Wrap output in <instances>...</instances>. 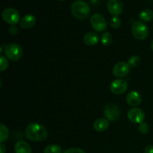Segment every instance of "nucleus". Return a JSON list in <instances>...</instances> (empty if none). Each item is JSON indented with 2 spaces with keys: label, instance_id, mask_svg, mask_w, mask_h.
<instances>
[{
  "label": "nucleus",
  "instance_id": "b1692460",
  "mask_svg": "<svg viewBox=\"0 0 153 153\" xmlns=\"http://www.w3.org/2000/svg\"><path fill=\"white\" fill-rule=\"evenodd\" d=\"M138 130L142 134H147L149 131V126L146 123H141L138 126Z\"/></svg>",
  "mask_w": 153,
  "mask_h": 153
},
{
  "label": "nucleus",
  "instance_id": "5701e85b",
  "mask_svg": "<svg viewBox=\"0 0 153 153\" xmlns=\"http://www.w3.org/2000/svg\"><path fill=\"white\" fill-rule=\"evenodd\" d=\"M8 67V61H7L6 57L0 56V70L1 71H4Z\"/></svg>",
  "mask_w": 153,
  "mask_h": 153
},
{
  "label": "nucleus",
  "instance_id": "f257e3e1",
  "mask_svg": "<svg viewBox=\"0 0 153 153\" xmlns=\"http://www.w3.org/2000/svg\"><path fill=\"white\" fill-rule=\"evenodd\" d=\"M25 135L27 138L31 141H43L47 138L48 131L41 124L31 123L27 126Z\"/></svg>",
  "mask_w": 153,
  "mask_h": 153
},
{
  "label": "nucleus",
  "instance_id": "4be33fe9",
  "mask_svg": "<svg viewBox=\"0 0 153 153\" xmlns=\"http://www.w3.org/2000/svg\"><path fill=\"white\" fill-rule=\"evenodd\" d=\"M121 20L118 16H114L110 19V25L113 28H118L120 26Z\"/></svg>",
  "mask_w": 153,
  "mask_h": 153
},
{
  "label": "nucleus",
  "instance_id": "423d86ee",
  "mask_svg": "<svg viewBox=\"0 0 153 153\" xmlns=\"http://www.w3.org/2000/svg\"><path fill=\"white\" fill-rule=\"evenodd\" d=\"M91 24L93 28L98 32L104 31L107 28V22L104 16L100 13H95L91 16Z\"/></svg>",
  "mask_w": 153,
  "mask_h": 153
},
{
  "label": "nucleus",
  "instance_id": "393cba45",
  "mask_svg": "<svg viewBox=\"0 0 153 153\" xmlns=\"http://www.w3.org/2000/svg\"><path fill=\"white\" fill-rule=\"evenodd\" d=\"M63 153H85V152L80 148H70Z\"/></svg>",
  "mask_w": 153,
  "mask_h": 153
},
{
  "label": "nucleus",
  "instance_id": "aec40b11",
  "mask_svg": "<svg viewBox=\"0 0 153 153\" xmlns=\"http://www.w3.org/2000/svg\"><path fill=\"white\" fill-rule=\"evenodd\" d=\"M44 153H61V148L56 144L49 145L44 149Z\"/></svg>",
  "mask_w": 153,
  "mask_h": 153
},
{
  "label": "nucleus",
  "instance_id": "bb28decb",
  "mask_svg": "<svg viewBox=\"0 0 153 153\" xmlns=\"http://www.w3.org/2000/svg\"><path fill=\"white\" fill-rule=\"evenodd\" d=\"M145 153H153V146L152 145H149L145 148Z\"/></svg>",
  "mask_w": 153,
  "mask_h": 153
},
{
  "label": "nucleus",
  "instance_id": "7ed1b4c3",
  "mask_svg": "<svg viewBox=\"0 0 153 153\" xmlns=\"http://www.w3.org/2000/svg\"><path fill=\"white\" fill-rule=\"evenodd\" d=\"M4 54L9 60L16 61L22 56V49L17 43H10L4 46Z\"/></svg>",
  "mask_w": 153,
  "mask_h": 153
},
{
  "label": "nucleus",
  "instance_id": "2eb2a0df",
  "mask_svg": "<svg viewBox=\"0 0 153 153\" xmlns=\"http://www.w3.org/2000/svg\"><path fill=\"white\" fill-rule=\"evenodd\" d=\"M15 153H31V148L27 142L19 140L14 146Z\"/></svg>",
  "mask_w": 153,
  "mask_h": 153
},
{
  "label": "nucleus",
  "instance_id": "6ab92c4d",
  "mask_svg": "<svg viewBox=\"0 0 153 153\" xmlns=\"http://www.w3.org/2000/svg\"><path fill=\"white\" fill-rule=\"evenodd\" d=\"M101 43L104 46H108L112 43V36L109 32L103 33L101 37Z\"/></svg>",
  "mask_w": 153,
  "mask_h": 153
},
{
  "label": "nucleus",
  "instance_id": "a878e982",
  "mask_svg": "<svg viewBox=\"0 0 153 153\" xmlns=\"http://www.w3.org/2000/svg\"><path fill=\"white\" fill-rule=\"evenodd\" d=\"M9 32H10V34H12V35H16L18 32L17 28H16V26H14V25H12V26H10V28H9Z\"/></svg>",
  "mask_w": 153,
  "mask_h": 153
},
{
  "label": "nucleus",
  "instance_id": "412c9836",
  "mask_svg": "<svg viewBox=\"0 0 153 153\" xmlns=\"http://www.w3.org/2000/svg\"><path fill=\"white\" fill-rule=\"evenodd\" d=\"M140 62V58L137 55L130 57L128 61V64L131 67H136L139 65Z\"/></svg>",
  "mask_w": 153,
  "mask_h": 153
},
{
  "label": "nucleus",
  "instance_id": "6e6552de",
  "mask_svg": "<svg viewBox=\"0 0 153 153\" xmlns=\"http://www.w3.org/2000/svg\"><path fill=\"white\" fill-rule=\"evenodd\" d=\"M128 88V83L125 79H119L113 81L111 84V91L115 95H120L125 93Z\"/></svg>",
  "mask_w": 153,
  "mask_h": 153
},
{
  "label": "nucleus",
  "instance_id": "39448f33",
  "mask_svg": "<svg viewBox=\"0 0 153 153\" xmlns=\"http://www.w3.org/2000/svg\"><path fill=\"white\" fill-rule=\"evenodd\" d=\"M2 18L5 22L14 25L19 21V13L16 9L7 7L3 10Z\"/></svg>",
  "mask_w": 153,
  "mask_h": 153
},
{
  "label": "nucleus",
  "instance_id": "f3484780",
  "mask_svg": "<svg viewBox=\"0 0 153 153\" xmlns=\"http://www.w3.org/2000/svg\"><path fill=\"white\" fill-rule=\"evenodd\" d=\"M139 19L143 22H149L153 19V11L149 9L142 10L139 14Z\"/></svg>",
  "mask_w": 153,
  "mask_h": 153
},
{
  "label": "nucleus",
  "instance_id": "dca6fc26",
  "mask_svg": "<svg viewBox=\"0 0 153 153\" xmlns=\"http://www.w3.org/2000/svg\"><path fill=\"white\" fill-rule=\"evenodd\" d=\"M109 122L107 119H103V118H99L94 123V129L99 132L104 131L108 128Z\"/></svg>",
  "mask_w": 153,
  "mask_h": 153
},
{
  "label": "nucleus",
  "instance_id": "9b49d317",
  "mask_svg": "<svg viewBox=\"0 0 153 153\" xmlns=\"http://www.w3.org/2000/svg\"><path fill=\"white\" fill-rule=\"evenodd\" d=\"M107 8L113 16H118L123 10V4L120 0H109L107 4Z\"/></svg>",
  "mask_w": 153,
  "mask_h": 153
},
{
  "label": "nucleus",
  "instance_id": "ddd939ff",
  "mask_svg": "<svg viewBox=\"0 0 153 153\" xmlns=\"http://www.w3.org/2000/svg\"><path fill=\"white\" fill-rule=\"evenodd\" d=\"M83 40L84 43L88 46H94L100 41V36L96 32L90 31V32L85 34V35L84 36Z\"/></svg>",
  "mask_w": 153,
  "mask_h": 153
},
{
  "label": "nucleus",
  "instance_id": "c85d7f7f",
  "mask_svg": "<svg viewBox=\"0 0 153 153\" xmlns=\"http://www.w3.org/2000/svg\"><path fill=\"white\" fill-rule=\"evenodd\" d=\"M151 49H152V50L153 51V40L152 41V43H151Z\"/></svg>",
  "mask_w": 153,
  "mask_h": 153
},
{
  "label": "nucleus",
  "instance_id": "c756f323",
  "mask_svg": "<svg viewBox=\"0 0 153 153\" xmlns=\"http://www.w3.org/2000/svg\"><path fill=\"white\" fill-rule=\"evenodd\" d=\"M59 1H64V0H59Z\"/></svg>",
  "mask_w": 153,
  "mask_h": 153
},
{
  "label": "nucleus",
  "instance_id": "9d476101",
  "mask_svg": "<svg viewBox=\"0 0 153 153\" xmlns=\"http://www.w3.org/2000/svg\"><path fill=\"white\" fill-rule=\"evenodd\" d=\"M130 70V66L126 62L117 63L113 67V74L117 78H123L128 74Z\"/></svg>",
  "mask_w": 153,
  "mask_h": 153
},
{
  "label": "nucleus",
  "instance_id": "0eeeda50",
  "mask_svg": "<svg viewBox=\"0 0 153 153\" xmlns=\"http://www.w3.org/2000/svg\"><path fill=\"white\" fill-rule=\"evenodd\" d=\"M104 114L108 120L116 121L120 116V111L116 104L109 103L105 107Z\"/></svg>",
  "mask_w": 153,
  "mask_h": 153
},
{
  "label": "nucleus",
  "instance_id": "f03ea898",
  "mask_svg": "<svg viewBox=\"0 0 153 153\" xmlns=\"http://www.w3.org/2000/svg\"><path fill=\"white\" fill-rule=\"evenodd\" d=\"M71 12L75 17L80 20H83L88 17L91 13V9L86 2L78 0L72 4Z\"/></svg>",
  "mask_w": 153,
  "mask_h": 153
},
{
  "label": "nucleus",
  "instance_id": "cd10ccee",
  "mask_svg": "<svg viewBox=\"0 0 153 153\" xmlns=\"http://www.w3.org/2000/svg\"><path fill=\"white\" fill-rule=\"evenodd\" d=\"M6 152V146L3 144V143H1L0 144V153H5Z\"/></svg>",
  "mask_w": 153,
  "mask_h": 153
},
{
  "label": "nucleus",
  "instance_id": "20e7f679",
  "mask_svg": "<svg viewBox=\"0 0 153 153\" xmlns=\"http://www.w3.org/2000/svg\"><path fill=\"white\" fill-rule=\"evenodd\" d=\"M131 32L134 38L138 40H143L148 37L149 29L145 23L141 21H136L131 27Z\"/></svg>",
  "mask_w": 153,
  "mask_h": 153
},
{
  "label": "nucleus",
  "instance_id": "4468645a",
  "mask_svg": "<svg viewBox=\"0 0 153 153\" xmlns=\"http://www.w3.org/2000/svg\"><path fill=\"white\" fill-rule=\"evenodd\" d=\"M36 18L34 17V16L31 14H27L21 19V20L19 21V25H20V26L22 28L28 29V28H30L32 26H34Z\"/></svg>",
  "mask_w": 153,
  "mask_h": 153
},
{
  "label": "nucleus",
  "instance_id": "1a4fd4ad",
  "mask_svg": "<svg viewBox=\"0 0 153 153\" xmlns=\"http://www.w3.org/2000/svg\"><path fill=\"white\" fill-rule=\"evenodd\" d=\"M128 119L131 123L135 124H140L143 122L145 118V114L141 109L138 108H132L127 114Z\"/></svg>",
  "mask_w": 153,
  "mask_h": 153
},
{
  "label": "nucleus",
  "instance_id": "a211bd4d",
  "mask_svg": "<svg viewBox=\"0 0 153 153\" xmlns=\"http://www.w3.org/2000/svg\"><path fill=\"white\" fill-rule=\"evenodd\" d=\"M9 136V131L8 128L6 126L1 123L0 125V142L4 143L7 139Z\"/></svg>",
  "mask_w": 153,
  "mask_h": 153
},
{
  "label": "nucleus",
  "instance_id": "f8f14e48",
  "mask_svg": "<svg viewBox=\"0 0 153 153\" xmlns=\"http://www.w3.org/2000/svg\"><path fill=\"white\" fill-rule=\"evenodd\" d=\"M142 97L137 91H131L126 96V102L131 107H137L141 103Z\"/></svg>",
  "mask_w": 153,
  "mask_h": 153
}]
</instances>
